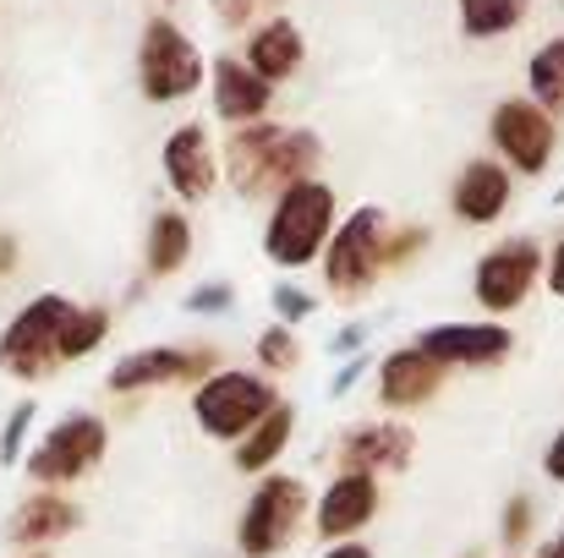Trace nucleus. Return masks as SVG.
Wrapping results in <instances>:
<instances>
[{
  "label": "nucleus",
  "mask_w": 564,
  "mask_h": 558,
  "mask_svg": "<svg viewBox=\"0 0 564 558\" xmlns=\"http://www.w3.org/2000/svg\"><path fill=\"white\" fill-rule=\"evenodd\" d=\"M466 558H482V554H466Z\"/></svg>",
  "instance_id": "obj_41"
},
{
  "label": "nucleus",
  "mask_w": 564,
  "mask_h": 558,
  "mask_svg": "<svg viewBox=\"0 0 564 558\" xmlns=\"http://www.w3.org/2000/svg\"><path fill=\"white\" fill-rule=\"evenodd\" d=\"M269 302H274V318H280L285 329H296V324H307V318L318 313V296H313L307 285H296V280H280Z\"/></svg>",
  "instance_id": "obj_30"
},
{
  "label": "nucleus",
  "mask_w": 564,
  "mask_h": 558,
  "mask_svg": "<svg viewBox=\"0 0 564 558\" xmlns=\"http://www.w3.org/2000/svg\"><path fill=\"white\" fill-rule=\"evenodd\" d=\"M455 11H460L466 39H505L527 22L532 0H455Z\"/></svg>",
  "instance_id": "obj_24"
},
{
  "label": "nucleus",
  "mask_w": 564,
  "mask_h": 558,
  "mask_svg": "<svg viewBox=\"0 0 564 558\" xmlns=\"http://www.w3.org/2000/svg\"><path fill=\"white\" fill-rule=\"evenodd\" d=\"M241 61L263 77V83H291L302 66H307V39H302V28L280 11V17H269V22H258L252 33H247V50H241Z\"/></svg>",
  "instance_id": "obj_20"
},
{
  "label": "nucleus",
  "mask_w": 564,
  "mask_h": 558,
  "mask_svg": "<svg viewBox=\"0 0 564 558\" xmlns=\"http://www.w3.org/2000/svg\"><path fill=\"white\" fill-rule=\"evenodd\" d=\"M197 88H208V55L197 50L176 17H149L138 33V94L149 105H182Z\"/></svg>",
  "instance_id": "obj_4"
},
{
  "label": "nucleus",
  "mask_w": 564,
  "mask_h": 558,
  "mask_svg": "<svg viewBox=\"0 0 564 558\" xmlns=\"http://www.w3.org/2000/svg\"><path fill=\"white\" fill-rule=\"evenodd\" d=\"M549 252L532 236H505L494 241L477 263H471V302L482 307V318H510L532 302L538 280H543Z\"/></svg>",
  "instance_id": "obj_9"
},
{
  "label": "nucleus",
  "mask_w": 564,
  "mask_h": 558,
  "mask_svg": "<svg viewBox=\"0 0 564 558\" xmlns=\"http://www.w3.org/2000/svg\"><path fill=\"white\" fill-rule=\"evenodd\" d=\"M252 357H258V372H263V378H285V372L302 368V340H296V329L269 324V329H258Z\"/></svg>",
  "instance_id": "obj_26"
},
{
  "label": "nucleus",
  "mask_w": 564,
  "mask_h": 558,
  "mask_svg": "<svg viewBox=\"0 0 564 558\" xmlns=\"http://www.w3.org/2000/svg\"><path fill=\"white\" fill-rule=\"evenodd\" d=\"M543 280H549V291L564 302V236L549 247V263H543Z\"/></svg>",
  "instance_id": "obj_33"
},
{
  "label": "nucleus",
  "mask_w": 564,
  "mask_h": 558,
  "mask_svg": "<svg viewBox=\"0 0 564 558\" xmlns=\"http://www.w3.org/2000/svg\"><path fill=\"white\" fill-rule=\"evenodd\" d=\"M340 230V197L324 176L313 182L285 186L274 203H269V219H263V258L285 274H302L313 263H324L329 241Z\"/></svg>",
  "instance_id": "obj_2"
},
{
  "label": "nucleus",
  "mask_w": 564,
  "mask_h": 558,
  "mask_svg": "<svg viewBox=\"0 0 564 558\" xmlns=\"http://www.w3.org/2000/svg\"><path fill=\"white\" fill-rule=\"evenodd\" d=\"M302 526H313V488L302 477H285V471H269L258 477L252 499L241 504V521H236V554L241 558H280Z\"/></svg>",
  "instance_id": "obj_5"
},
{
  "label": "nucleus",
  "mask_w": 564,
  "mask_h": 558,
  "mask_svg": "<svg viewBox=\"0 0 564 558\" xmlns=\"http://www.w3.org/2000/svg\"><path fill=\"white\" fill-rule=\"evenodd\" d=\"M160 171H165V186L182 197V203H208L219 192V149H214V132L203 121H182L165 149H160Z\"/></svg>",
  "instance_id": "obj_15"
},
{
  "label": "nucleus",
  "mask_w": 564,
  "mask_h": 558,
  "mask_svg": "<svg viewBox=\"0 0 564 558\" xmlns=\"http://www.w3.org/2000/svg\"><path fill=\"white\" fill-rule=\"evenodd\" d=\"M219 372V351L214 346H143V351H127L116 368L105 372V389L116 400H132V394H154V389H176V383H203Z\"/></svg>",
  "instance_id": "obj_11"
},
{
  "label": "nucleus",
  "mask_w": 564,
  "mask_h": 558,
  "mask_svg": "<svg viewBox=\"0 0 564 558\" xmlns=\"http://www.w3.org/2000/svg\"><path fill=\"white\" fill-rule=\"evenodd\" d=\"M543 471H549V482H560L564 488V433L549 444V455H543Z\"/></svg>",
  "instance_id": "obj_36"
},
{
  "label": "nucleus",
  "mask_w": 564,
  "mask_h": 558,
  "mask_svg": "<svg viewBox=\"0 0 564 558\" xmlns=\"http://www.w3.org/2000/svg\"><path fill=\"white\" fill-rule=\"evenodd\" d=\"M230 307H236V285L230 280H208V285H197L187 296V313H197V318H219Z\"/></svg>",
  "instance_id": "obj_32"
},
{
  "label": "nucleus",
  "mask_w": 564,
  "mask_h": 558,
  "mask_svg": "<svg viewBox=\"0 0 564 558\" xmlns=\"http://www.w3.org/2000/svg\"><path fill=\"white\" fill-rule=\"evenodd\" d=\"M362 340H368V329H362V324H346L329 351H335V357H362Z\"/></svg>",
  "instance_id": "obj_34"
},
{
  "label": "nucleus",
  "mask_w": 564,
  "mask_h": 558,
  "mask_svg": "<svg viewBox=\"0 0 564 558\" xmlns=\"http://www.w3.org/2000/svg\"><path fill=\"white\" fill-rule=\"evenodd\" d=\"M560 203H564V186H560Z\"/></svg>",
  "instance_id": "obj_40"
},
{
  "label": "nucleus",
  "mask_w": 564,
  "mask_h": 558,
  "mask_svg": "<svg viewBox=\"0 0 564 558\" xmlns=\"http://www.w3.org/2000/svg\"><path fill=\"white\" fill-rule=\"evenodd\" d=\"M488 143L510 176H543L560 154V127L532 99H499L488 116Z\"/></svg>",
  "instance_id": "obj_10"
},
{
  "label": "nucleus",
  "mask_w": 564,
  "mask_h": 558,
  "mask_svg": "<svg viewBox=\"0 0 564 558\" xmlns=\"http://www.w3.org/2000/svg\"><path fill=\"white\" fill-rule=\"evenodd\" d=\"M510 558H516V554H510Z\"/></svg>",
  "instance_id": "obj_44"
},
{
  "label": "nucleus",
  "mask_w": 564,
  "mask_h": 558,
  "mask_svg": "<svg viewBox=\"0 0 564 558\" xmlns=\"http://www.w3.org/2000/svg\"><path fill=\"white\" fill-rule=\"evenodd\" d=\"M427 241H433V230H427V225H389L383 269H389V274H394V269H411V263L427 252Z\"/></svg>",
  "instance_id": "obj_29"
},
{
  "label": "nucleus",
  "mask_w": 564,
  "mask_h": 558,
  "mask_svg": "<svg viewBox=\"0 0 564 558\" xmlns=\"http://www.w3.org/2000/svg\"><path fill=\"white\" fill-rule=\"evenodd\" d=\"M291 438H296V405H274L241 444H230V455H236V471H247V477H269V471H280V460H285V449H291Z\"/></svg>",
  "instance_id": "obj_21"
},
{
  "label": "nucleus",
  "mask_w": 564,
  "mask_h": 558,
  "mask_svg": "<svg viewBox=\"0 0 564 558\" xmlns=\"http://www.w3.org/2000/svg\"><path fill=\"white\" fill-rule=\"evenodd\" d=\"M208 17H214L225 33H252L258 22L280 17V0H208Z\"/></svg>",
  "instance_id": "obj_27"
},
{
  "label": "nucleus",
  "mask_w": 564,
  "mask_h": 558,
  "mask_svg": "<svg viewBox=\"0 0 564 558\" xmlns=\"http://www.w3.org/2000/svg\"><path fill=\"white\" fill-rule=\"evenodd\" d=\"M110 340V307H72V318H66V329H61V368L66 362H83V357H94L99 346Z\"/></svg>",
  "instance_id": "obj_25"
},
{
  "label": "nucleus",
  "mask_w": 564,
  "mask_h": 558,
  "mask_svg": "<svg viewBox=\"0 0 564 558\" xmlns=\"http://www.w3.org/2000/svg\"><path fill=\"white\" fill-rule=\"evenodd\" d=\"M324 558H373L368 543H340V548H324Z\"/></svg>",
  "instance_id": "obj_37"
},
{
  "label": "nucleus",
  "mask_w": 564,
  "mask_h": 558,
  "mask_svg": "<svg viewBox=\"0 0 564 558\" xmlns=\"http://www.w3.org/2000/svg\"><path fill=\"white\" fill-rule=\"evenodd\" d=\"M77 526H83L77 499L50 493V488H33V493L11 510V521H6V543L22 548V554H50V548H55L61 537H72Z\"/></svg>",
  "instance_id": "obj_19"
},
{
  "label": "nucleus",
  "mask_w": 564,
  "mask_h": 558,
  "mask_svg": "<svg viewBox=\"0 0 564 558\" xmlns=\"http://www.w3.org/2000/svg\"><path fill=\"white\" fill-rule=\"evenodd\" d=\"M33 422H39V405L33 400H17L11 416H6V433H0V466H22L28 460V438H33Z\"/></svg>",
  "instance_id": "obj_28"
},
{
  "label": "nucleus",
  "mask_w": 564,
  "mask_h": 558,
  "mask_svg": "<svg viewBox=\"0 0 564 558\" xmlns=\"http://www.w3.org/2000/svg\"><path fill=\"white\" fill-rule=\"evenodd\" d=\"M17 252H22V247H17V236H6V230H0V285L17 274V263H22Z\"/></svg>",
  "instance_id": "obj_35"
},
{
  "label": "nucleus",
  "mask_w": 564,
  "mask_h": 558,
  "mask_svg": "<svg viewBox=\"0 0 564 558\" xmlns=\"http://www.w3.org/2000/svg\"><path fill=\"white\" fill-rule=\"evenodd\" d=\"M335 471H362V477H400L416 460V433L400 416H373V422H351L340 427L335 449H329Z\"/></svg>",
  "instance_id": "obj_12"
},
{
  "label": "nucleus",
  "mask_w": 564,
  "mask_h": 558,
  "mask_svg": "<svg viewBox=\"0 0 564 558\" xmlns=\"http://www.w3.org/2000/svg\"><path fill=\"white\" fill-rule=\"evenodd\" d=\"M236 558H241V554H236Z\"/></svg>",
  "instance_id": "obj_43"
},
{
  "label": "nucleus",
  "mask_w": 564,
  "mask_h": 558,
  "mask_svg": "<svg viewBox=\"0 0 564 558\" xmlns=\"http://www.w3.org/2000/svg\"><path fill=\"white\" fill-rule=\"evenodd\" d=\"M416 346L433 357V362H444V368H499V362H510V351H516V335L499 324V318H471V324H427L422 335H416Z\"/></svg>",
  "instance_id": "obj_14"
},
{
  "label": "nucleus",
  "mask_w": 564,
  "mask_h": 558,
  "mask_svg": "<svg viewBox=\"0 0 564 558\" xmlns=\"http://www.w3.org/2000/svg\"><path fill=\"white\" fill-rule=\"evenodd\" d=\"M72 296L44 291L33 302H22L11 313V324L0 329V368L22 383H44L50 372H61V329L72 318Z\"/></svg>",
  "instance_id": "obj_8"
},
{
  "label": "nucleus",
  "mask_w": 564,
  "mask_h": 558,
  "mask_svg": "<svg viewBox=\"0 0 564 558\" xmlns=\"http://www.w3.org/2000/svg\"><path fill=\"white\" fill-rule=\"evenodd\" d=\"M538 558H564V532L554 537V543H543V554H538Z\"/></svg>",
  "instance_id": "obj_38"
},
{
  "label": "nucleus",
  "mask_w": 564,
  "mask_h": 558,
  "mask_svg": "<svg viewBox=\"0 0 564 558\" xmlns=\"http://www.w3.org/2000/svg\"><path fill=\"white\" fill-rule=\"evenodd\" d=\"M510 197H516V176H510L499 160L477 154V160H466V165L455 171V186H449V214H455L460 225L482 230V225H499V219L510 214Z\"/></svg>",
  "instance_id": "obj_18"
},
{
  "label": "nucleus",
  "mask_w": 564,
  "mask_h": 558,
  "mask_svg": "<svg viewBox=\"0 0 564 558\" xmlns=\"http://www.w3.org/2000/svg\"><path fill=\"white\" fill-rule=\"evenodd\" d=\"M527 99L532 105H543L554 121L564 116V33H554L549 44H538L532 50V61H527Z\"/></svg>",
  "instance_id": "obj_23"
},
{
  "label": "nucleus",
  "mask_w": 564,
  "mask_h": 558,
  "mask_svg": "<svg viewBox=\"0 0 564 558\" xmlns=\"http://www.w3.org/2000/svg\"><path fill=\"white\" fill-rule=\"evenodd\" d=\"M192 247H197L192 214H182V208H160V214L149 219V236H143V269H149V280L182 274L192 263Z\"/></svg>",
  "instance_id": "obj_22"
},
{
  "label": "nucleus",
  "mask_w": 564,
  "mask_h": 558,
  "mask_svg": "<svg viewBox=\"0 0 564 558\" xmlns=\"http://www.w3.org/2000/svg\"><path fill=\"white\" fill-rule=\"evenodd\" d=\"M165 6H176V0H165Z\"/></svg>",
  "instance_id": "obj_42"
},
{
  "label": "nucleus",
  "mask_w": 564,
  "mask_h": 558,
  "mask_svg": "<svg viewBox=\"0 0 564 558\" xmlns=\"http://www.w3.org/2000/svg\"><path fill=\"white\" fill-rule=\"evenodd\" d=\"M105 455H110V427H105V416H99V411H66V416H55V422L33 438V449H28V460H22V477H28L33 488L61 493V488L94 477V471L105 466Z\"/></svg>",
  "instance_id": "obj_3"
},
{
  "label": "nucleus",
  "mask_w": 564,
  "mask_h": 558,
  "mask_svg": "<svg viewBox=\"0 0 564 558\" xmlns=\"http://www.w3.org/2000/svg\"><path fill=\"white\" fill-rule=\"evenodd\" d=\"M383 241H389V214L378 203H362L357 214L340 219V230H335V241H329V252L318 263L324 291L335 302H351L357 307V302L373 296V285L389 274L383 269Z\"/></svg>",
  "instance_id": "obj_7"
},
{
  "label": "nucleus",
  "mask_w": 564,
  "mask_h": 558,
  "mask_svg": "<svg viewBox=\"0 0 564 558\" xmlns=\"http://www.w3.org/2000/svg\"><path fill=\"white\" fill-rule=\"evenodd\" d=\"M28 558H50V554H28Z\"/></svg>",
  "instance_id": "obj_39"
},
{
  "label": "nucleus",
  "mask_w": 564,
  "mask_h": 558,
  "mask_svg": "<svg viewBox=\"0 0 564 558\" xmlns=\"http://www.w3.org/2000/svg\"><path fill=\"white\" fill-rule=\"evenodd\" d=\"M532 532H538V504H532L527 493H516V499L505 504V526H499V537H505V548L516 554V548L532 543Z\"/></svg>",
  "instance_id": "obj_31"
},
{
  "label": "nucleus",
  "mask_w": 564,
  "mask_h": 558,
  "mask_svg": "<svg viewBox=\"0 0 564 558\" xmlns=\"http://www.w3.org/2000/svg\"><path fill=\"white\" fill-rule=\"evenodd\" d=\"M378 504H383L378 477L335 471V477L324 482V493L313 499V532H318V543H324V548L362 543V532L378 521Z\"/></svg>",
  "instance_id": "obj_13"
},
{
  "label": "nucleus",
  "mask_w": 564,
  "mask_h": 558,
  "mask_svg": "<svg viewBox=\"0 0 564 558\" xmlns=\"http://www.w3.org/2000/svg\"><path fill=\"white\" fill-rule=\"evenodd\" d=\"M318 165H324V138L313 127H285V121L236 127L225 138V154H219L230 192L247 203H274L285 186L313 182Z\"/></svg>",
  "instance_id": "obj_1"
},
{
  "label": "nucleus",
  "mask_w": 564,
  "mask_h": 558,
  "mask_svg": "<svg viewBox=\"0 0 564 558\" xmlns=\"http://www.w3.org/2000/svg\"><path fill=\"white\" fill-rule=\"evenodd\" d=\"M274 405H280V389L258 368H219L192 389V422L214 444H241Z\"/></svg>",
  "instance_id": "obj_6"
},
{
  "label": "nucleus",
  "mask_w": 564,
  "mask_h": 558,
  "mask_svg": "<svg viewBox=\"0 0 564 558\" xmlns=\"http://www.w3.org/2000/svg\"><path fill=\"white\" fill-rule=\"evenodd\" d=\"M444 383H449V368L433 362L416 340L411 346H394L389 357H378V405L389 416H405V411L427 405Z\"/></svg>",
  "instance_id": "obj_17"
},
{
  "label": "nucleus",
  "mask_w": 564,
  "mask_h": 558,
  "mask_svg": "<svg viewBox=\"0 0 564 558\" xmlns=\"http://www.w3.org/2000/svg\"><path fill=\"white\" fill-rule=\"evenodd\" d=\"M208 105H214V121H225L230 132L258 127V121H269L274 83H263L241 55H214L208 61Z\"/></svg>",
  "instance_id": "obj_16"
}]
</instances>
